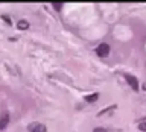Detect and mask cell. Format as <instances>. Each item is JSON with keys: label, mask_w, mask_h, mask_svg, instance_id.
<instances>
[{"label": "cell", "mask_w": 146, "mask_h": 132, "mask_svg": "<svg viewBox=\"0 0 146 132\" xmlns=\"http://www.w3.org/2000/svg\"><path fill=\"white\" fill-rule=\"evenodd\" d=\"M139 129L143 131V132H146V121H141V123H140V125H139Z\"/></svg>", "instance_id": "ba28073f"}, {"label": "cell", "mask_w": 146, "mask_h": 132, "mask_svg": "<svg viewBox=\"0 0 146 132\" xmlns=\"http://www.w3.org/2000/svg\"><path fill=\"white\" fill-rule=\"evenodd\" d=\"M32 132H46V126L41 123H32V126L29 127Z\"/></svg>", "instance_id": "3957f363"}, {"label": "cell", "mask_w": 146, "mask_h": 132, "mask_svg": "<svg viewBox=\"0 0 146 132\" xmlns=\"http://www.w3.org/2000/svg\"><path fill=\"white\" fill-rule=\"evenodd\" d=\"M52 6H53L55 9H56V11H59V9H61V8H62V5H61V3H59V2H53V3H52Z\"/></svg>", "instance_id": "52a82bcc"}, {"label": "cell", "mask_w": 146, "mask_h": 132, "mask_svg": "<svg viewBox=\"0 0 146 132\" xmlns=\"http://www.w3.org/2000/svg\"><path fill=\"white\" fill-rule=\"evenodd\" d=\"M98 97H99V94H98V93H94V94H91V96H87V97H85V100H87V102H90V103H91V102H94V100L98 99Z\"/></svg>", "instance_id": "8992f818"}, {"label": "cell", "mask_w": 146, "mask_h": 132, "mask_svg": "<svg viewBox=\"0 0 146 132\" xmlns=\"http://www.w3.org/2000/svg\"><path fill=\"white\" fill-rule=\"evenodd\" d=\"M125 79H126V82L129 84V86H131L132 90H135V91L139 90V81H137L134 76H131V75H125Z\"/></svg>", "instance_id": "7a4b0ae2"}, {"label": "cell", "mask_w": 146, "mask_h": 132, "mask_svg": "<svg viewBox=\"0 0 146 132\" xmlns=\"http://www.w3.org/2000/svg\"><path fill=\"white\" fill-rule=\"evenodd\" d=\"M96 53H98L99 56H107V55L110 53V46H108V44H105V43L99 44V46H98V49H96Z\"/></svg>", "instance_id": "6da1fadb"}, {"label": "cell", "mask_w": 146, "mask_h": 132, "mask_svg": "<svg viewBox=\"0 0 146 132\" xmlns=\"http://www.w3.org/2000/svg\"><path fill=\"white\" fill-rule=\"evenodd\" d=\"M18 29H21V30H25V29H27V27H29V23H27L26 20H20L18 21Z\"/></svg>", "instance_id": "5b68a950"}, {"label": "cell", "mask_w": 146, "mask_h": 132, "mask_svg": "<svg viewBox=\"0 0 146 132\" xmlns=\"http://www.w3.org/2000/svg\"><path fill=\"white\" fill-rule=\"evenodd\" d=\"M8 123H9V114L8 112H3L2 118H0V131L5 129V127L8 126Z\"/></svg>", "instance_id": "277c9868"}, {"label": "cell", "mask_w": 146, "mask_h": 132, "mask_svg": "<svg viewBox=\"0 0 146 132\" xmlns=\"http://www.w3.org/2000/svg\"><path fill=\"white\" fill-rule=\"evenodd\" d=\"M93 132H107V131H105V129H100V127H98V129H94Z\"/></svg>", "instance_id": "9c48e42d"}]
</instances>
